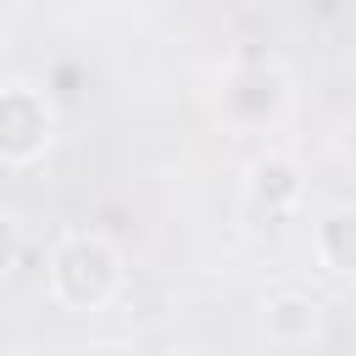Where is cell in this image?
I'll return each instance as SVG.
<instances>
[{
	"label": "cell",
	"instance_id": "cell-5",
	"mask_svg": "<svg viewBox=\"0 0 356 356\" xmlns=\"http://www.w3.org/2000/svg\"><path fill=\"white\" fill-rule=\"evenodd\" d=\"M345 234H350V217H345V211H334V217L317 222V234H312V245L323 250L328 273H350V245H345Z\"/></svg>",
	"mask_w": 356,
	"mask_h": 356
},
{
	"label": "cell",
	"instance_id": "cell-6",
	"mask_svg": "<svg viewBox=\"0 0 356 356\" xmlns=\"http://www.w3.org/2000/svg\"><path fill=\"white\" fill-rule=\"evenodd\" d=\"M11 256H17V222H11V217H0V267H6Z\"/></svg>",
	"mask_w": 356,
	"mask_h": 356
},
{
	"label": "cell",
	"instance_id": "cell-2",
	"mask_svg": "<svg viewBox=\"0 0 356 356\" xmlns=\"http://www.w3.org/2000/svg\"><path fill=\"white\" fill-rule=\"evenodd\" d=\"M44 139H50V111H44V100H39L33 89H22V83L0 89V156H6V161H28V156L44 150Z\"/></svg>",
	"mask_w": 356,
	"mask_h": 356
},
{
	"label": "cell",
	"instance_id": "cell-1",
	"mask_svg": "<svg viewBox=\"0 0 356 356\" xmlns=\"http://www.w3.org/2000/svg\"><path fill=\"white\" fill-rule=\"evenodd\" d=\"M50 289L67 306H106L122 289V256L100 234H72L50 256Z\"/></svg>",
	"mask_w": 356,
	"mask_h": 356
},
{
	"label": "cell",
	"instance_id": "cell-4",
	"mask_svg": "<svg viewBox=\"0 0 356 356\" xmlns=\"http://www.w3.org/2000/svg\"><path fill=\"white\" fill-rule=\"evenodd\" d=\"M267 334L273 339H312L317 334V300L300 289H284L267 300Z\"/></svg>",
	"mask_w": 356,
	"mask_h": 356
},
{
	"label": "cell",
	"instance_id": "cell-3",
	"mask_svg": "<svg viewBox=\"0 0 356 356\" xmlns=\"http://www.w3.org/2000/svg\"><path fill=\"white\" fill-rule=\"evenodd\" d=\"M295 200H300V167H295V161L267 156V161L250 167V206H256V211L267 206V217H278V211H289Z\"/></svg>",
	"mask_w": 356,
	"mask_h": 356
}]
</instances>
